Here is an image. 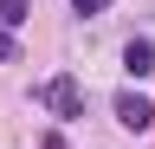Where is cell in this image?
<instances>
[{"instance_id": "8992f818", "label": "cell", "mask_w": 155, "mask_h": 149, "mask_svg": "<svg viewBox=\"0 0 155 149\" xmlns=\"http://www.w3.org/2000/svg\"><path fill=\"white\" fill-rule=\"evenodd\" d=\"M13 59H19V39H13L7 26H0V65H13Z\"/></svg>"}, {"instance_id": "7a4b0ae2", "label": "cell", "mask_w": 155, "mask_h": 149, "mask_svg": "<svg viewBox=\"0 0 155 149\" xmlns=\"http://www.w3.org/2000/svg\"><path fill=\"white\" fill-rule=\"evenodd\" d=\"M116 123H123V130H149V123H155V97H142V91H116Z\"/></svg>"}, {"instance_id": "5b68a950", "label": "cell", "mask_w": 155, "mask_h": 149, "mask_svg": "<svg viewBox=\"0 0 155 149\" xmlns=\"http://www.w3.org/2000/svg\"><path fill=\"white\" fill-rule=\"evenodd\" d=\"M104 7H110V0H71V13H78V20H97Z\"/></svg>"}, {"instance_id": "3957f363", "label": "cell", "mask_w": 155, "mask_h": 149, "mask_svg": "<svg viewBox=\"0 0 155 149\" xmlns=\"http://www.w3.org/2000/svg\"><path fill=\"white\" fill-rule=\"evenodd\" d=\"M123 65H129V78H149L155 71V39H129L123 46Z\"/></svg>"}, {"instance_id": "52a82bcc", "label": "cell", "mask_w": 155, "mask_h": 149, "mask_svg": "<svg viewBox=\"0 0 155 149\" xmlns=\"http://www.w3.org/2000/svg\"><path fill=\"white\" fill-rule=\"evenodd\" d=\"M39 149H71V143L58 136V130H45V136H39Z\"/></svg>"}, {"instance_id": "6da1fadb", "label": "cell", "mask_w": 155, "mask_h": 149, "mask_svg": "<svg viewBox=\"0 0 155 149\" xmlns=\"http://www.w3.org/2000/svg\"><path fill=\"white\" fill-rule=\"evenodd\" d=\"M32 97L45 104L58 123H78V117H84V91H78V78H65V71H58V78H45V84L32 91Z\"/></svg>"}, {"instance_id": "277c9868", "label": "cell", "mask_w": 155, "mask_h": 149, "mask_svg": "<svg viewBox=\"0 0 155 149\" xmlns=\"http://www.w3.org/2000/svg\"><path fill=\"white\" fill-rule=\"evenodd\" d=\"M26 13H32V0H0V26H7V32L26 26Z\"/></svg>"}]
</instances>
